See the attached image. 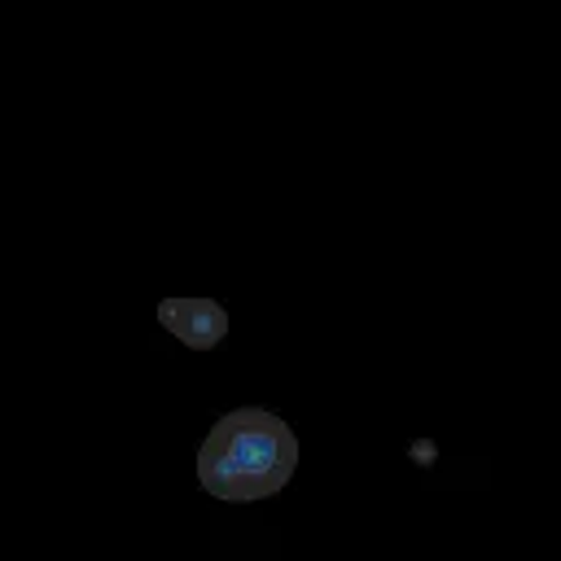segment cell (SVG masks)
<instances>
[{"label": "cell", "mask_w": 561, "mask_h": 561, "mask_svg": "<svg viewBox=\"0 0 561 561\" xmlns=\"http://www.w3.org/2000/svg\"><path fill=\"white\" fill-rule=\"evenodd\" d=\"M158 324L188 351H215L228 337V311L215 298H162Z\"/></svg>", "instance_id": "7a4b0ae2"}, {"label": "cell", "mask_w": 561, "mask_h": 561, "mask_svg": "<svg viewBox=\"0 0 561 561\" xmlns=\"http://www.w3.org/2000/svg\"><path fill=\"white\" fill-rule=\"evenodd\" d=\"M298 469V434L267 408L224 412L197 447V486L224 504L272 500Z\"/></svg>", "instance_id": "6da1fadb"}]
</instances>
